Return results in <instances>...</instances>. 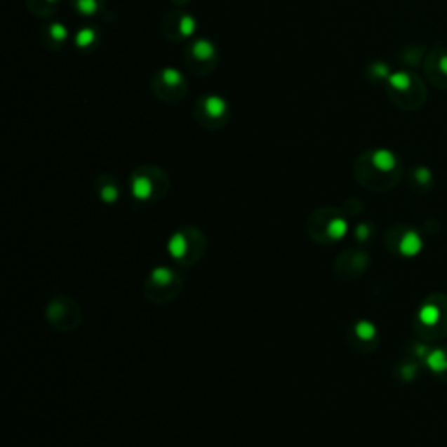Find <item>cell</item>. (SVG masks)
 I'll return each instance as SVG.
<instances>
[{
  "instance_id": "cell-1",
  "label": "cell",
  "mask_w": 447,
  "mask_h": 447,
  "mask_svg": "<svg viewBox=\"0 0 447 447\" xmlns=\"http://www.w3.org/2000/svg\"><path fill=\"white\" fill-rule=\"evenodd\" d=\"M359 170L363 171L362 180L375 189H388L400 177L399 159L386 149H378L360 157Z\"/></svg>"
},
{
  "instance_id": "cell-2",
  "label": "cell",
  "mask_w": 447,
  "mask_h": 447,
  "mask_svg": "<svg viewBox=\"0 0 447 447\" xmlns=\"http://www.w3.org/2000/svg\"><path fill=\"white\" fill-rule=\"evenodd\" d=\"M389 100L402 110H418L427 100V88L414 72L400 70L392 74L386 81Z\"/></svg>"
},
{
  "instance_id": "cell-3",
  "label": "cell",
  "mask_w": 447,
  "mask_h": 447,
  "mask_svg": "<svg viewBox=\"0 0 447 447\" xmlns=\"http://www.w3.org/2000/svg\"><path fill=\"white\" fill-rule=\"evenodd\" d=\"M416 327L425 341H439L447 335V295H430L418 311Z\"/></svg>"
},
{
  "instance_id": "cell-4",
  "label": "cell",
  "mask_w": 447,
  "mask_h": 447,
  "mask_svg": "<svg viewBox=\"0 0 447 447\" xmlns=\"http://www.w3.org/2000/svg\"><path fill=\"white\" fill-rule=\"evenodd\" d=\"M185 65L196 75H208L219 63V51L208 39H194L185 46Z\"/></svg>"
},
{
  "instance_id": "cell-5",
  "label": "cell",
  "mask_w": 447,
  "mask_h": 447,
  "mask_svg": "<svg viewBox=\"0 0 447 447\" xmlns=\"http://www.w3.org/2000/svg\"><path fill=\"white\" fill-rule=\"evenodd\" d=\"M152 91L163 102H178L187 95V81L180 70L164 67L154 74Z\"/></svg>"
},
{
  "instance_id": "cell-6",
  "label": "cell",
  "mask_w": 447,
  "mask_h": 447,
  "mask_svg": "<svg viewBox=\"0 0 447 447\" xmlns=\"http://www.w3.org/2000/svg\"><path fill=\"white\" fill-rule=\"evenodd\" d=\"M194 116L205 128H220L227 123L229 105L219 95H205L196 102Z\"/></svg>"
},
{
  "instance_id": "cell-7",
  "label": "cell",
  "mask_w": 447,
  "mask_h": 447,
  "mask_svg": "<svg viewBox=\"0 0 447 447\" xmlns=\"http://www.w3.org/2000/svg\"><path fill=\"white\" fill-rule=\"evenodd\" d=\"M196 27H198V21L191 16L189 13H168L166 16L161 21V32L166 39L170 41L178 42L185 41L191 35H194Z\"/></svg>"
},
{
  "instance_id": "cell-8",
  "label": "cell",
  "mask_w": 447,
  "mask_h": 447,
  "mask_svg": "<svg viewBox=\"0 0 447 447\" xmlns=\"http://www.w3.org/2000/svg\"><path fill=\"white\" fill-rule=\"evenodd\" d=\"M425 75L430 84L435 88L447 89V49L446 48H434L423 62Z\"/></svg>"
},
{
  "instance_id": "cell-9",
  "label": "cell",
  "mask_w": 447,
  "mask_h": 447,
  "mask_svg": "<svg viewBox=\"0 0 447 447\" xmlns=\"http://www.w3.org/2000/svg\"><path fill=\"white\" fill-rule=\"evenodd\" d=\"M44 46L49 49H60L69 41V30L63 23H51L42 34Z\"/></svg>"
},
{
  "instance_id": "cell-10",
  "label": "cell",
  "mask_w": 447,
  "mask_h": 447,
  "mask_svg": "<svg viewBox=\"0 0 447 447\" xmlns=\"http://www.w3.org/2000/svg\"><path fill=\"white\" fill-rule=\"evenodd\" d=\"M427 366L435 375L447 381V348H437L427 353Z\"/></svg>"
},
{
  "instance_id": "cell-11",
  "label": "cell",
  "mask_w": 447,
  "mask_h": 447,
  "mask_svg": "<svg viewBox=\"0 0 447 447\" xmlns=\"http://www.w3.org/2000/svg\"><path fill=\"white\" fill-rule=\"evenodd\" d=\"M62 0H27V7L39 18H49L58 11Z\"/></svg>"
},
{
  "instance_id": "cell-12",
  "label": "cell",
  "mask_w": 447,
  "mask_h": 447,
  "mask_svg": "<svg viewBox=\"0 0 447 447\" xmlns=\"http://www.w3.org/2000/svg\"><path fill=\"white\" fill-rule=\"evenodd\" d=\"M105 0H70V6L79 16H95L102 11Z\"/></svg>"
},
{
  "instance_id": "cell-13",
  "label": "cell",
  "mask_w": 447,
  "mask_h": 447,
  "mask_svg": "<svg viewBox=\"0 0 447 447\" xmlns=\"http://www.w3.org/2000/svg\"><path fill=\"white\" fill-rule=\"evenodd\" d=\"M420 248H421V239L414 231H407L399 243V250L402 255H409V257L416 255Z\"/></svg>"
},
{
  "instance_id": "cell-14",
  "label": "cell",
  "mask_w": 447,
  "mask_h": 447,
  "mask_svg": "<svg viewBox=\"0 0 447 447\" xmlns=\"http://www.w3.org/2000/svg\"><path fill=\"white\" fill-rule=\"evenodd\" d=\"M131 189H133L135 198L138 199H147L149 196L152 194V184H150V178L145 177V175H137V177H133Z\"/></svg>"
},
{
  "instance_id": "cell-15",
  "label": "cell",
  "mask_w": 447,
  "mask_h": 447,
  "mask_svg": "<svg viewBox=\"0 0 447 447\" xmlns=\"http://www.w3.org/2000/svg\"><path fill=\"white\" fill-rule=\"evenodd\" d=\"M96 37H98L96 30H93L91 27H86L82 28L77 35H75V46L81 49H88L96 44Z\"/></svg>"
},
{
  "instance_id": "cell-16",
  "label": "cell",
  "mask_w": 447,
  "mask_h": 447,
  "mask_svg": "<svg viewBox=\"0 0 447 447\" xmlns=\"http://www.w3.org/2000/svg\"><path fill=\"white\" fill-rule=\"evenodd\" d=\"M168 250H170V253L175 257V259L184 257L185 252H187V241H185L184 234L177 232V234L170 239V243H168Z\"/></svg>"
},
{
  "instance_id": "cell-17",
  "label": "cell",
  "mask_w": 447,
  "mask_h": 447,
  "mask_svg": "<svg viewBox=\"0 0 447 447\" xmlns=\"http://www.w3.org/2000/svg\"><path fill=\"white\" fill-rule=\"evenodd\" d=\"M355 332L360 339H363V341H371L375 335L374 325L369 323V321H360V323H356Z\"/></svg>"
},
{
  "instance_id": "cell-18",
  "label": "cell",
  "mask_w": 447,
  "mask_h": 447,
  "mask_svg": "<svg viewBox=\"0 0 447 447\" xmlns=\"http://www.w3.org/2000/svg\"><path fill=\"white\" fill-rule=\"evenodd\" d=\"M413 180L416 182V184L423 185V187H428V185L432 184L430 170H428V168H425V166L416 168V170H414V173H413Z\"/></svg>"
},
{
  "instance_id": "cell-19",
  "label": "cell",
  "mask_w": 447,
  "mask_h": 447,
  "mask_svg": "<svg viewBox=\"0 0 447 447\" xmlns=\"http://www.w3.org/2000/svg\"><path fill=\"white\" fill-rule=\"evenodd\" d=\"M346 231H348V225H346L342 219H334L328 224V234H331L332 238H342V236L346 234Z\"/></svg>"
},
{
  "instance_id": "cell-20",
  "label": "cell",
  "mask_w": 447,
  "mask_h": 447,
  "mask_svg": "<svg viewBox=\"0 0 447 447\" xmlns=\"http://www.w3.org/2000/svg\"><path fill=\"white\" fill-rule=\"evenodd\" d=\"M152 278L157 281V283L164 285L171 280V273L168 269H164V267H157V269H154Z\"/></svg>"
},
{
  "instance_id": "cell-21",
  "label": "cell",
  "mask_w": 447,
  "mask_h": 447,
  "mask_svg": "<svg viewBox=\"0 0 447 447\" xmlns=\"http://www.w3.org/2000/svg\"><path fill=\"white\" fill-rule=\"evenodd\" d=\"M102 198L107 203H114L117 199V189L114 185H107V187L102 189Z\"/></svg>"
},
{
  "instance_id": "cell-22",
  "label": "cell",
  "mask_w": 447,
  "mask_h": 447,
  "mask_svg": "<svg viewBox=\"0 0 447 447\" xmlns=\"http://www.w3.org/2000/svg\"><path fill=\"white\" fill-rule=\"evenodd\" d=\"M371 74L373 75H378V79H382V77H389V72H388V67L385 65V63H374L373 67H371Z\"/></svg>"
},
{
  "instance_id": "cell-23",
  "label": "cell",
  "mask_w": 447,
  "mask_h": 447,
  "mask_svg": "<svg viewBox=\"0 0 447 447\" xmlns=\"http://www.w3.org/2000/svg\"><path fill=\"white\" fill-rule=\"evenodd\" d=\"M356 234H359V238H360V239L366 238V236L369 234V227H367V225H360V227H359V232H356Z\"/></svg>"
}]
</instances>
